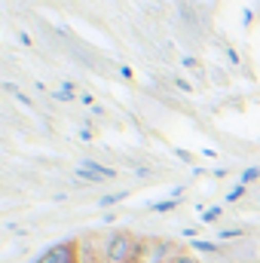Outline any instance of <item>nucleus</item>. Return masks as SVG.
Here are the masks:
<instances>
[{
	"label": "nucleus",
	"instance_id": "nucleus-24",
	"mask_svg": "<svg viewBox=\"0 0 260 263\" xmlns=\"http://www.w3.org/2000/svg\"><path fill=\"white\" fill-rule=\"evenodd\" d=\"M181 193H184V187H181V184H178V187H172V193H169V196H175V199H181Z\"/></svg>",
	"mask_w": 260,
	"mask_h": 263
},
{
	"label": "nucleus",
	"instance_id": "nucleus-6",
	"mask_svg": "<svg viewBox=\"0 0 260 263\" xmlns=\"http://www.w3.org/2000/svg\"><path fill=\"white\" fill-rule=\"evenodd\" d=\"M190 251L193 254H220L224 248L217 242H208V239H190Z\"/></svg>",
	"mask_w": 260,
	"mask_h": 263
},
{
	"label": "nucleus",
	"instance_id": "nucleus-19",
	"mask_svg": "<svg viewBox=\"0 0 260 263\" xmlns=\"http://www.w3.org/2000/svg\"><path fill=\"white\" fill-rule=\"evenodd\" d=\"M251 22H254V12H251V9H245V12H242V25H251Z\"/></svg>",
	"mask_w": 260,
	"mask_h": 263
},
{
	"label": "nucleus",
	"instance_id": "nucleus-9",
	"mask_svg": "<svg viewBox=\"0 0 260 263\" xmlns=\"http://www.w3.org/2000/svg\"><path fill=\"white\" fill-rule=\"evenodd\" d=\"M220 217H224V205H211V208L202 211V223H214V220H220Z\"/></svg>",
	"mask_w": 260,
	"mask_h": 263
},
{
	"label": "nucleus",
	"instance_id": "nucleus-21",
	"mask_svg": "<svg viewBox=\"0 0 260 263\" xmlns=\"http://www.w3.org/2000/svg\"><path fill=\"white\" fill-rule=\"evenodd\" d=\"M80 138H83V141H92V138H95V135H92V129H89V126H86V129H80Z\"/></svg>",
	"mask_w": 260,
	"mask_h": 263
},
{
	"label": "nucleus",
	"instance_id": "nucleus-15",
	"mask_svg": "<svg viewBox=\"0 0 260 263\" xmlns=\"http://www.w3.org/2000/svg\"><path fill=\"white\" fill-rule=\"evenodd\" d=\"M181 233H184L187 239H199V233H202V223H196V227H184Z\"/></svg>",
	"mask_w": 260,
	"mask_h": 263
},
{
	"label": "nucleus",
	"instance_id": "nucleus-3",
	"mask_svg": "<svg viewBox=\"0 0 260 263\" xmlns=\"http://www.w3.org/2000/svg\"><path fill=\"white\" fill-rule=\"evenodd\" d=\"M73 175H77L80 181H86V184H104V181H114V178H117V168H107V165H101V162H95V159H83V162L73 168Z\"/></svg>",
	"mask_w": 260,
	"mask_h": 263
},
{
	"label": "nucleus",
	"instance_id": "nucleus-8",
	"mask_svg": "<svg viewBox=\"0 0 260 263\" xmlns=\"http://www.w3.org/2000/svg\"><path fill=\"white\" fill-rule=\"evenodd\" d=\"M126 196H129L126 190H120V193H107V196H101V199H98V208H101V211H110L114 205L126 202Z\"/></svg>",
	"mask_w": 260,
	"mask_h": 263
},
{
	"label": "nucleus",
	"instance_id": "nucleus-22",
	"mask_svg": "<svg viewBox=\"0 0 260 263\" xmlns=\"http://www.w3.org/2000/svg\"><path fill=\"white\" fill-rule=\"evenodd\" d=\"M120 73H123V80H132V77H135V73H132V67H126V65L120 67Z\"/></svg>",
	"mask_w": 260,
	"mask_h": 263
},
{
	"label": "nucleus",
	"instance_id": "nucleus-16",
	"mask_svg": "<svg viewBox=\"0 0 260 263\" xmlns=\"http://www.w3.org/2000/svg\"><path fill=\"white\" fill-rule=\"evenodd\" d=\"M181 65L187 67V70H199V62H196L193 55H184V59H181Z\"/></svg>",
	"mask_w": 260,
	"mask_h": 263
},
{
	"label": "nucleus",
	"instance_id": "nucleus-7",
	"mask_svg": "<svg viewBox=\"0 0 260 263\" xmlns=\"http://www.w3.org/2000/svg\"><path fill=\"white\" fill-rule=\"evenodd\" d=\"M181 205V199H175V196H169V199H162V202H150L147 208L153 211V214H169V211H175Z\"/></svg>",
	"mask_w": 260,
	"mask_h": 263
},
{
	"label": "nucleus",
	"instance_id": "nucleus-1",
	"mask_svg": "<svg viewBox=\"0 0 260 263\" xmlns=\"http://www.w3.org/2000/svg\"><path fill=\"white\" fill-rule=\"evenodd\" d=\"M138 236L129 230H114L101 239V263H138Z\"/></svg>",
	"mask_w": 260,
	"mask_h": 263
},
{
	"label": "nucleus",
	"instance_id": "nucleus-23",
	"mask_svg": "<svg viewBox=\"0 0 260 263\" xmlns=\"http://www.w3.org/2000/svg\"><path fill=\"white\" fill-rule=\"evenodd\" d=\"M18 40H22V46H31L34 40H31V34H18Z\"/></svg>",
	"mask_w": 260,
	"mask_h": 263
},
{
	"label": "nucleus",
	"instance_id": "nucleus-2",
	"mask_svg": "<svg viewBox=\"0 0 260 263\" xmlns=\"http://www.w3.org/2000/svg\"><path fill=\"white\" fill-rule=\"evenodd\" d=\"M181 248L169 239H141L138 242V263H169Z\"/></svg>",
	"mask_w": 260,
	"mask_h": 263
},
{
	"label": "nucleus",
	"instance_id": "nucleus-14",
	"mask_svg": "<svg viewBox=\"0 0 260 263\" xmlns=\"http://www.w3.org/2000/svg\"><path fill=\"white\" fill-rule=\"evenodd\" d=\"M175 86H178L184 95H190V92H193V83H190V80H184V77H175Z\"/></svg>",
	"mask_w": 260,
	"mask_h": 263
},
{
	"label": "nucleus",
	"instance_id": "nucleus-13",
	"mask_svg": "<svg viewBox=\"0 0 260 263\" xmlns=\"http://www.w3.org/2000/svg\"><path fill=\"white\" fill-rule=\"evenodd\" d=\"M242 236H245V230H220L217 239H220V242H230V239H242Z\"/></svg>",
	"mask_w": 260,
	"mask_h": 263
},
{
	"label": "nucleus",
	"instance_id": "nucleus-20",
	"mask_svg": "<svg viewBox=\"0 0 260 263\" xmlns=\"http://www.w3.org/2000/svg\"><path fill=\"white\" fill-rule=\"evenodd\" d=\"M80 101H83V104H86V107H98V104H95V98H92V95H80Z\"/></svg>",
	"mask_w": 260,
	"mask_h": 263
},
{
	"label": "nucleus",
	"instance_id": "nucleus-11",
	"mask_svg": "<svg viewBox=\"0 0 260 263\" xmlns=\"http://www.w3.org/2000/svg\"><path fill=\"white\" fill-rule=\"evenodd\" d=\"M254 181H260V165H251V168H245L242 172V178H239V184H254Z\"/></svg>",
	"mask_w": 260,
	"mask_h": 263
},
{
	"label": "nucleus",
	"instance_id": "nucleus-5",
	"mask_svg": "<svg viewBox=\"0 0 260 263\" xmlns=\"http://www.w3.org/2000/svg\"><path fill=\"white\" fill-rule=\"evenodd\" d=\"M101 239H95V236H86V239H80V263H98L101 260Z\"/></svg>",
	"mask_w": 260,
	"mask_h": 263
},
{
	"label": "nucleus",
	"instance_id": "nucleus-17",
	"mask_svg": "<svg viewBox=\"0 0 260 263\" xmlns=\"http://www.w3.org/2000/svg\"><path fill=\"white\" fill-rule=\"evenodd\" d=\"M175 156H178L181 162H193V153H187V150H181V147H175Z\"/></svg>",
	"mask_w": 260,
	"mask_h": 263
},
{
	"label": "nucleus",
	"instance_id": "nucleus-10",
	"mask_svg": "<svg viewBox=\"0 0 260 263\" xmlns=\"http://www.w3.org/2000/svg\"><path fill=\"white\" fill-rule=\"evenodd\" d=\"M242 196H248V187H245V184L233 187V190L227 193V199H224V202H227V205H236V202H242Z\"/></svg>",
	"mask_w": 260,
	"mask_h": 263
},
{
	"label": "nucleus",
	"instance_id": "nucleus-18",
	"mask_svg": "<svg viewBox=\"0 0 260 263\" xmlns=\"http://www.w3.org/2000/svg\"><path fill=\"white\" fill-rule=\"evenodd\" d=\"M227 59H230V62H233V65H239V62H242V59H239V52H236V49H233V46H227Z\"/></svg>",
	"mask_w": 260,
	"mask_h": 263
},
{
	"label": "nucleus",
	"instance_id": "nucleus-4",
	"mask_svg": "<svg viewBox=\"0 0 260 263\" xmlns=\"http://www.w3.org/2000/svg\"><path fill=\"white\" fill-rule=\"evenodd\" d=\"M34 263H80V242H59L52 248H46Z\"/></svg>",
	"mask_w": 260,
	"mask_h": 263
},
{
	"label": "nucleus",
	"instance_id": "nucleus-12",
	"mask_svg": "<svg viewBox=\"0 0 260 263\" xmlns=\"http://www.w3.org/2000/svg\"><path fill=\"white\" fill-rule=\"evenodd\" d=\"M169 263H199V260H196L193 251H184V248H181V251H178V254H175Z\"/></svg>",
	"mask_w": 260,
	"mask_h": 263
}]
</instances>
